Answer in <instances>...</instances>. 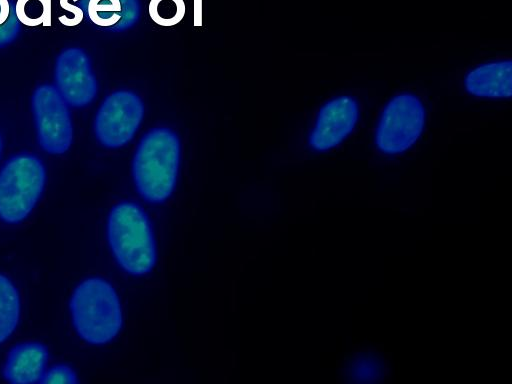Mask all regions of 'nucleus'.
Listing matches in <instances>:
<instances>
[{"label": "nucleus", "instance_id": "obj_1", "mask_svg": "<svg viewBox=\"0 0 512 384\" xmlns=\"http://www.w3.org/2000/svg\"><path fill=\"white\" fill-rule=\"evenodd\" d=\"M180 164V142L167 128H154L139 142L132 163L135 187L147 202L158 204L173 193Z\"/></svg>", "mask_w": 512, "mask_h": 384}, {"label": "nucleus", "instance_id": "obj_11", "mask_svg": "<svg viewBox=\"0 0 512 384\" xmlns=\"http://www.w3.org/2000/svg\"><path fill=\"white\" fill-rule=\"evenodd\" d=\"M466 91L483 98H510L512 95V62L500 60L470 70L464 79Z\"/></svg>", "mask_w": 512, "mask_h": 384}, {"label": "nucleus", "instance_id": "obj_2", "mask_svg": "<svg viewBox=\"0 0 512 384\" xmlns=\"http://www.w3.org/2000/svg\"><path fill=\"white\" fill-rule=\"evenodd\" d=\"M107 240L118 265L129 275L143 276L157 262L154 232L147 214L136 203L123 201L107 218Z\"/></svg>", "mask_w": 512, "mask_h": 384}, {"label": "nucleus", "instance_id": "obj_3", "mask_svg": "<svg viewBox=\"0 0 512 384\" xmlns=\"http://www.w3.org/2000/svg\"><path fill=\"white\" fill-rule=\"evenodd\" d=\"M70 313L78 336L91 345L114 340L123 326L119 296L110 282L89 277L80 282L70 298Z\"/></svg>", "mask_w": 512, "mask_h": 384}, {"label": "nucleus", "instance_id": "obj_12", "mask_svg": "<svg viewBox=\"0 0 512 384\" xmlns=\"http://www.w3.org/2000/svg\"><path fill=\"white\" fill-rule=\"evenodd\" d=\"M83 13L92 24L111 31L132 27L139 19L138 0H83Z\"/></svg>", "mask_w": 512, "mask_h": 384}, {"label": "nucleus", "instance_id": "obj_5", "mask_svg": "<svg viewBox=\"0 0 512 384\" xmlns=\"http://www.w3.org/2000/svg\"><path fill=\"white\" fill-rule=\"evenodd\" d=\"M425 108L414 94L394 96L384 107L375 133L379 151L396 155L410 149L421 136L425 126Z\"/></svg>", "mask_w": 512, "mask_h": 384}, {"label": "nucleus", "instance_id": "obj_16", "mask_svg": "<svg viewBox=\"0 0 512 384\" xmlns=\"http://www.w3.org/2000/svg\"><path fill=\"white\" fill-rule=\"evenodd\" d=\"M17 16H12L8 0H0V48L11 43L18 34Z\"/></svg>", "mask_w": 512, "mask_h": 384}, {"label": "nucleus", "instance_id": "obj_21", "mask_svg": "<svg viewBox=\"0 0 512 384\" xmlns=\"http://www.w3.org/2000/svg\"><path fill=\"white\" fill-rule=\"evenodd\" d=\"M1 151H2V140H1V136H0V155H1Z\"/></svg>", "mask_w": 512, "mask_h": 384}, {"label": "nucleus", "instance_id": "obj_17", "mask_svg": "<svg viewBox=\"0 0 512 384\" xmlns=\"http://www.w3.org/2000/svg\"><path fill=\"white\" fill-rule=\"evenodd\" d=\"M380 374L379 363L369 357H361L351 364L350 376L358 381L375 380Z\"/></svg>", "mask_w": 512, "mask_h": 384}, {"label": "nucleus", "instance_id": "obj_19", "mask_svg": "<svg viewBox=\"0 0 512 384\" xmlns=\"http://www.w3.org/2000/svg\"><path fill=\"white\" fill-rule=\"evenodd\" d=\"M60 5L63 9L71 12L74 15V24H79L84 16L83 10L80 7L74 6L69 3V0H60Z\"/></svg>", "mask_w": 512, "mask_h": 384}, {"label": "nucleus", "instance_id": "obj_8", "mask_svg": "<svg viewBox=\"0 0 512 384\" xmlns=\"http://www.w3.org/2000/svg\"><path fill=\"white\" fill-rule=\"evenodd\" d=\"M55 87L72 107H84L97 94V81L87 54L77 47L63 50L56 60Z\"/></svg>", "mask_w": 512, "mask_h": 384}, {"label": "nucleus", "instance_id": "obj_20", "mask_svg": "<svg viewBox=\"0 0 512 384\" xmlns=\"http://www.w3.org/2000/svg\"><path fill=\"white\" fill-rule=\"evenodd\" d=\"M195 1V16L197 12L200 14V8H201V0H194Z\"/></svg>", "mask_w": 512, "mask_h": 384}, {"label": "nucleus", "instance_id": "obj_6", "mask_svg": "<svg viewBox=\"0 0 512 384\" xmlns=\"http://www.w3.org/2000/svg\"><path fill=\"white\" fill-rule=\"evenodd\" d=\"M32 110L41 148L50 154L65 153L73 139L68 104L53 85L37 87L32 96Z\"/></svg>", "mask_w": 512, "mask_h": 384}, {"label": "nucleus", "instance_id": "obj_7", "mask_svg": "<svg viewBox=\"0 0 512 384\" xmlns=\"http://www.w3.org/2000/svg\"><path fill=\"white\" fill-rule=\"evenodd\" d=\"M144 114L141 99L131 91H116L105 98L94 121L97 140L105 147L118 148L128 143Z\"/></svg>", "mask_w": 512, "mask_h": 384}, {"label": "nucleus", "instance_id": "obj_18", "mask_svg": "<svg viewBox=\"0 0 512 384\" xmlns=\"http://www.w3.org/2000/svg\"><path fill=\"white\" fill-rule=\"evenodd\" d=\"M42 384H76L78 383L77 374L67 365L59 364L46 369L42 379Z\"/></svg>", "mask_w": 512, "mask_h": 384}, {"label": "nucleus", "instance_id": "obj_13", "mask_svg": "<svg viewBox=\"0 0 512 384\" xmlns=\"http://www.w3.org/2000/svg\"><path fill=\"white\" fill-rule=\"evenodd\" d=\"M20 296L16 286L0 274V344L15 331L20 318Z\"/></svg>", "mask_w": 512, "mask_h": 384}, {"label": "nucleus", "instance_id": "obj_10", "mask_svg": "<svg viewBox=\"0 0 512 384\" xmlns=\"http://www.w3.org/2000/svg\"><path fill=\"white\" fill-rule=\"evenodd\" d=\"M48 350L40 342H24L14 346L3 366V377L12 384L40 383L48 363Z\"/></svg>", "mask_w": 512, "mask_h": 384}, {"label": "nucleus", "instance_id": "obj_14", "mask_svg": "<svg viewBox=\"0 0 512 384\" xmlns=\"http://www.w3.org/2000/svg\"><path fill=\"white\" fill-rule=\"evenodd\" d=\"M15 12L24 25H51V0H17Z\"/></svg>", "mask_w": 512, "mask_h": 384}, {"label": "nucleus", "instance_id": "obj_15", "mask_svg": "<svg viewBox=\"0 0 512 384\" xmlns=\"http://www.w3.org/2000/svg\"><path fill=\"white\" fill-rule=\"evenodd\" d=\"M151 19L160 26L178 24L185 15L183 0H151L148 6Z\"/></svg>", "mask_w": 512, "mask_h": 384}, {"label": "nucleus", "instance_id": "obj_9", "mask_svg": "<svg viewBox=\"0 0 512 384\" xmlns=\"http://www.w3.org/2000/svg\"><path fill=\"white\" fill-rule=\"evenodd\" d=\"M359 118L355 98L344 95L326 102L319 110L309 136V145L318 152L338 146L353 131Z\"/></svg>", "mask_w": 512, "mask_h": 384}, {"label": "nucleus", "instance_id": "obj_4", "mask_svg": "<svg viewBox=\"0 0 512 384\" xmlns=\"http://www.w3.org/2000/svg\"><path fill=\"white\" fill-rule=\"evenodd\" d=\"M46 171L39 158L21 153L0 171V219L16 224L28 217L43 192Z\"/></svg>", "mask_w": 512, "mask_h": 384}]
</instances>
